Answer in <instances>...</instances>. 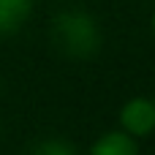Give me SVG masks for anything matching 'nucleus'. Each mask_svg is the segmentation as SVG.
Segmentation results:
<instances>
[{
	"mask_svg": "<svg viewBox=\"0 0 155 155\" xmlns=\"http://www.w3.org/2000/svg\"><path fill=\"white\" fill-rule=\"evenodd\" d=\"M27 155H76V150L71 142H65L60 136H49V139H38L27 150Z\"/></svg>",
	"mask_w": 155,
	"mask_h": 155,
	"instance_id": "39448f33",
	"label": "nucleus"
},
{
	"mask_svg": "<svg viewBox=\"0 0 155 155\" xmlns=\"http://www.w3.org/2000/svg\"><path fill=\"white\" fill-rule=\"evenodd\" d=\"M120 125L125 134H131L134 139L150 136L155 131V101L150 98H128L120 109Z\"/></svg>",
	"mask_w": 155,
	"mask_h": 155,
	"instance_id": "f03ea898",
	"label": "nucleus"
},
{
	"mask_svg": "<svg viewBox=\"0 0 155 155\" xmlns=\"http://www.w3.org/2000/svg\"><path fill=\"white\" fill-rule=\"evenodd\" d=\"M90 155H139V147H136V139L131 134L109 131L93 144Z\"/></svg>",
	"mask_w": 155,
	"mask_h": 155,
	"instance_id": "7ed1b4c3",
	"label": "nucleus"
},
{
	"mask_svg": "<svg viewBox=\"0 0 155 155\" xmlns=\"http://www.w3.org/2000/svg\"><path fill=\"white\" fill-rule=\"evenodd\" d=\"M33 11V0H0V35L16 33Z\"/></svg>",
	"mask_w": 155,
	"mask_h": 155,
	"instance_id": "20e7f679",
	"label": "nucleus"
},
{
	"mask_svg": "<svg viewBox=\"0 0 155 155\" xmlns=\"http://www.w3.org/2000/svg\"><path fill=\"white\" fill-rule=\"evenodd\" d=\"M150 27H153V35H155V11H153V19H150Z\"/></svg>",
	"mask_w": 155,
	"mask_h": 155,
	"instance_id": "423d86ee",
	"label": "nucleus"
},
{
	"mask_svg": "<svg viewBox=\"0 0 155 155\" xmlns=\"http://www.w3.org/2000/svg\"><path fill=\"white\" fill-rule=\"evenodd\" d=\"M101 27L82 8H65L52 19V44L63 57L90 60L101 52Z\"/></svg>",
	"mask_w": 155,
	"mask_h": 155,
	"instance_id": "f257e3e1",
	"label": "nucleus"
}]
</instances>
